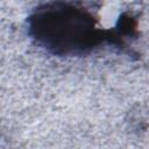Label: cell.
Wrapping results in <instances>:
<instances>
[{
  "label": "cell",
  "instance_id": "obj_1",
  "mask_svg": "<svg viewBox=\"0 0 149 149\" xmlns=\"http://www.w3.org/2000/svg\"><path fill=\"white\" fill-rule=\"evenodd\" d=\"M28 31L38 45L56 55L85 54L111 37L97 27L88 10L64 2L38 7L28 19Z\"/></svg>",
  "mask_w": 149,
  "mask_h": 149
}]
</instances>
